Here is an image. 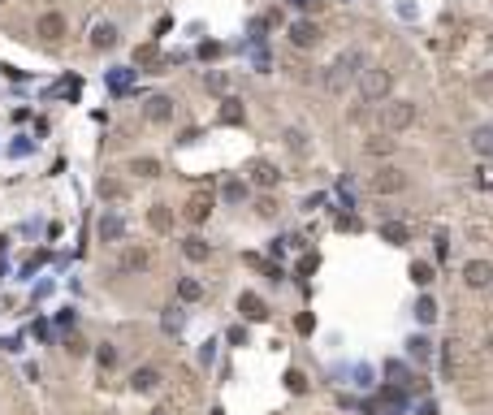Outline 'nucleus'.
I'll list each match as a JSON object with an SVG mask.
<instances>
[{"instance_id": "17", "label": "nucleus", "mask_w": 493, "mask_h": 415, "mask_svg": "<svg viewBox=\"0 0 493 415\" xmlns=\"http://www.w3.org/2000/svg\"><path fill=\"white\" fill-rule=\"evenodd\" d=\"M147 225H152L156 234H164V230L173 225V212H169L164 203H152V208H147Z\"/></svg>"}, {"instance_id": "39", "label": "nucleus", "mask_w": 493, "mask_h": 415, "mask_svg": "<svg viewBox=\"0 0 493 415\" xmlns=\"http://www.w3.org/2000/svg\"><path fill=\"white\" fill-rule=\"evenodd\" d=\"M229 342L242 346V342H246V329H242V325H234V329H229Z\"/></svg>"}, {"instance_id": "27", "label": "nucleus", "mask_w": 493, "mask_h": 415, "mask_svg": "<svg viewBox=\"0 0 493 415\" xmlns=\"http://www.w3.org/2000/svg\"><path fill=\"white\" fill-rule=\"evenodd\" d=\"M221 195H225V203H242L246 199V182H225Z\"/></svg>"}, {"instance_id": "6", "label": "nucleus", "mask_w": 493, "mask_h": 415, "mask_svg": "<svg viewBox=\"0 0 493 415\" xmlns=\"http://www.w3.org/2000/svg\"><path fill=\"white\" fill-rule=\"evenodd\" d=\"M463 281L472 285V290H485V285H493V264L489 260H467L463 264Z\"/></svg>"}, {"instance_id": "41", "label": "nucleus", "mask_w": 493, "mask_h": 415, "mask_svg": "<svg viewBox=\"0 0 493 415\" xmlns=\"http://www.w3.org/2000/svg\"><path fill=\"white\" fill-rule=\"evenodd\" d=\"M260 216H277V203L273 199H260Z\"/></svg>"}, {"instance_id": "42", "label": "nucleus", "mask_w": 493, "mask_h": 415, "mask_svg": "<svg viewBox=\"0 0 493 415\" xmlns=\"http://www.w3.org/2000/svg\"><path fill=\"white\" fill-rule=\"evenodd\" d=\"M294 5H299L303 13H316V9H320V0H294Z\"/></svg>"}, {"instance_id": "36", "label": "nucleus", "mask_w": 493, "mask_h": 415, "mask_svg": "<svg viewBox=\"0 0 493 415\" xmlns=\"http://www.w3.org/2000/svg\"><path fill=\"white\" fill-rule=\"evenodd\" d=\"M407 346H411V359H424V355H429V342H424V338H411Z\"/></svg>"}, {"instance_id": "28", "label": "nucleus", "mask_w": 493, "mask_h": 415, "mask_svg": "<svg viewBox=\"0 0 493 415\" xmlns=\"http://www.w3.org/2000/svg\"><path fill=\"white\" fill-rule=\"evenodd\" d=\"M286 389H290V394H307V376H303L299 368H290V372H286Z\"/></svg>"}, {"instance_id": "40", "label": "nucleus", "mask_w": 493, "mask_h": 415, "mask_svg": "<svg viewBox=\"0 0 493 415\" xmlns=\"http://www.w3.org/2000/svg\"><path fill=\"white\" fill-rule=\"evenodd\" d=\"M316 264H320V260H316V255H303V264H299V273H316Z\"/></svg>"}, {"instance_id": "45", "label": "nucleus", "mask_w": 493, "mask_h": 415, "mask_svg": "<svg viewBox=\"0 0 493 415\" xmlns=\"http://www.w3.org/2000/svg\"><path fill=\"white\" fill-rule=\"evenodd\" d=\"M212 415H225V411H212Z\"/></svg>"}, {"instance_id": "37", "label": "nucleus", "mask_w": 493, "mask_h": 415, "mask_svg": "<svg viewBox=\"0 0 493 415\" xmlns=\"http://www.w3.org/2000/svg\"><path fill=\"white\" fill-rule=\"evenodd\" d=\"M57 95H70V100H74V95H78V78H65V83L57 87Z\"/></svg>"}, {"instance_id": "15", "label": "nucleus", "mask_w": 493, "mask_h": 415, "mask_svg": "<svg viewBox=\"0 0 493 415\" xmlns=\"http://www.w3.org/2000/svg\"><path fill=\"white\" fill-rule=\"evenodd\" d=\"M182 255H186V260H191V264H204V260H208V255H212V247L204 243V238H200V234H191V238H186V243H182Z\"/></svg>"}, {"instance_id": "8", "label": "nucleus", "mask_w": 493, "mask_h": 415, "mask_svg": "<svg viewBox=\"0 0 493 415\" xmlns=\"http://www.w3.org/2000/svg\"><path fill=\"white\" fill-rule=\"evenodd\" d=\"M238 312H242V321H269V307H264V298L251 294V290H242L238 294Z\"/></svg>"}, {"instance_id": "23", "label": "nucleus", "mask_w": 493, "mask_h": 415, "mask_svg": "<svg viewBox=\"0 0 493 415\" xmlns=\"http://www.w3.org/2000/svg\"><path fill=\"white\" fill-rule=\"evenodd\" d=\"M364 152H368V156H389V152H394V139H389V134H376V139L364 143Z\"/></svg>"}, {"instance_id": "20", "label": "nucleus", "mask_w": 493, "mask_h": 415, "mask_svg": "<svg viewBox=\"0 0 493 415\" xmlns=\"http://www.w3.org/2000/svg\"><path fill=\"white\" fill-rule=\"evenodd\" d=\"M208 216H212V199H191L186 203V221H191V225H204Z\"/></svg>"}, {"instance_id": "1", "label": "nucleus", "mask_w": 493, "mask_h": 415, "mask_svg": "<svg viewBox=\"0 0 493 415\" xmlns=\"http://www.w3.org/2000/svg\"><path fill=\"white\" fill-rule=\"evenodd\" d=\"M359 70H364V52H359V48H347V52H342V57L334 61V65H329V74H325V87H329V91H342V87H351Z\"/></svg>"}, {"instance_id": "30", "label": "nucleus", "mask_w": 493, "mask_h": 415, "mask_svg": "<svg viewBox=\"0 0 493 415\" xmlns=\"http://www.w3.org/2000/svg\"><path fill=\"white\" fill-rule=\"evenodd\" d=\"M208 91H217V95L229 91V74H221V70H217V74H208Z\"/></svg>"}, {"instance_id": "12", "label": "nucleus", "mask_w": 493, "mask_h": 415, "mask_svg": "<svg viewBox=\"0 0 493 415\" xmlns=\"http://www.w3.org/2000/svg\"><path fill=\"white\" fill-rule=\"evenodd\" d=\"M156 385H160L156 368H135V376H130V389H135V394H152Z\"/></svg>"}, {"instance_id": "14", "label": "nucleus", "mask_w": 493, "mask_h": 415, "mask_svg": "<svg viewBox=\"0 0 493 415\" xmlns=\"http://www.w3.org/2000/svg\"><path fill=\"white\" fill-rule=\"evenodd\" d=\"M100 238H104V243H117V238H126V221H122L117 212L100 216Z\"/></svg>"}, {"instance_id": "25", "label": "nucleus", "mask_w": 493, "mask_h": 415, "mask_svg": "<svg viewBox=\"0 0 493 415\" xmlns=\"http://www.w3.org/2000/svg\"><path fill=\"white\" fill-rule=\"evenodd\" d=\"M411 281H416V285H429V281H433V264H429V260H416V264H411Z\"/></svg>"}, {"instance_id": "31", "label": "nucleus", "mask_w": 493, "mask_h": 415, "mask_svg": "<svg viewBox=\"0 0 493 415\" xmlns=\"http://www.w3.org/2000/svg\"><path fill=\"white\" fill-rule=\"evenodd\" d=\"M100 195H104V199H122L126 190H122V182H108V178H104V182H100Z\"/></svg>"}, {"instance_id": "3", "label": "nucleus", "mask_w": 493, "mask_h": 415, "mask_svg": "<svg viewBox=\"0 0 493 415\" xmlns=\"http://www.w3.org/2000/svg\"><path fill=\"white\" fill-rule=\"evenodd\" d=\"M411 121H416V104H411V100H398V104H385L381 108V125H385L389 134L394 130H407Z\"/></svg>"}, {"instance_id": "38", "label": "nucleus", "mask_w": 493, "mask_h": 415, "mask_svg": "<svg viewBox=\"0 0 493 415\" xmlns=\"http://www.w3.org/2000/svg\"><path fill=\"white\" fill-rule=\"evenodd\" d=\"M200 57H204V61H212V57H221V43H204V48H200Z\"/></svg>"}, {"instance_id": "29", "label": "nucleus", "mask_w": 493, "mask_h": 415, "mask_svg": "<svg viewBox=\"0 0 493 415\" xmlns=\"http://www.w3.org/2000/svg\"><path fill=\"white\" fill-rule=\"evenodd\" d=\"M95 359H100V368H113V363H117V346H100V350H95Z\"/></svg>"}, {"instance_id": "4", "label": "nucleus", "mask_w": 493, "mask_h": 415, "mask_svg": "<svg viewBox=\"0 0 493 415\" xmlns=\"http://www.w3.org/2000/svg\"><path fill=\"white\" fill-rule=\"evenodd\" d=\"M368 186L376 190V195H398V190H407V173H398V169H376Z\"/></svg>"}, {"instance_id": "10", "label": "nucleus", "mask_w": 493, "mask_h": 415, "mask_svg": "<svg viewBox=\"0 0 493 415\" xmlns=\"http://www.w3.org/2000/svg\"><path fill=\"white\" fill-rule=\"evenodd\" d=\"M467 143H472V152L481 156V161H489V156H493V125H472Z\"/></svg>"}, {"instance_id": "18", "label": "nucleus", "mask_w": 493, "mask_h": 415, "mask_svg": "<svg viewBox=\"0 0 493 415\" xmlns=\"http://www.w3.org/2000/svg\"><path fill=\"white\" fill-rule=\"evenodd\" d=\"M113 43H117V26H113V22H100V26L91 30V48H100V52H104V48H113Z\"/></svg>"}, {"instance_id": "16", "label": "nucleus", "mask_w": 493, "mask_h": 415, "mask_svg": "<svg viewBox=\"0 0 493 415\" xmlns=\"http://www.w3.org/2000/svg\"><path fill=\"white\" fill-rule=\"evenodd\" d=\"M217 121H221V125H242V121H246L242 100H225V104H221V113H217Z\"/></svg>"}, {"instance_id": "26", "label": "nucleus", "mask_w": 493, "mask_h": 415, "mask_svg": "<svg viewBox=\"0 0 493 415\" xmlns=\"http://www.w3.org/2000/svg\"><path fill=\"white\" fill-rule=\"evenodd\" d=\"M472 91L481 95V100H493V70H485L481 78H476V83H472Z\"/></svg>"}, {"instance_id": "34", "label": "nucleus", "mask_w": 493, "mask_h": 415, "mask_svg": "<svg viewBox=\"0 0 493 415\" xmlns=\"http://www.w3.org/2000/svg\"><path fill=\"white\" fill-rule=\"evenodd\" d=\"M164 329H169V333H177V329H182V312H177V307H169V312H164Z\"/></svg>"}, {"instance_id": "9", "label": "nucleus", "mask_w": 493, "mask_h": 415, "mask_svg": "<svg viewBox=\"0 0 493 415\" xmlns=\"http://www.w3.org/2000/svg\"><path fill=\"white\" fill-rule=\"evenodd\" d=\"M147 264H152V255H147L143 247H126L122 260H117V273H143Z\"/></svg>"}, {"instance_id": "32", "label": "nucleus", "mask_w": 493, "mask_h": 415, "mask_svg": "<svg viewBox=\"0 0 493 415\" xmlns=\"http://www.w3.org/2000/svg\"><path fill=\"white\" fill-rule=\"evenodd\" d=\"M286 143H290V152H303L307 148V134L303 130H286Z\"/></svg>"}, {"instance_id": "21", "label": "nucleus", "mask_w": 493, "mask_h": 415, "mask_svg": "<svg viewBox=\"0 0 493 415\" xmlns=\"http://www.w3.org/2000/svg\"><path fill=\"white\" fill-rule=\"evenodd\" d=\"M130 173H135V178H156L160 161H152V156H135V161H130Z\"/></svg>"}, {"instance_id": "46", "label": "nucleus", "mask_w": 493, "mask_h": 415, "mask_svg": "<svg viewBox=\"0 0 493 415\" xmlns=\"http://www.w3.org/2000/svg\"><path fill=\"white\" fill-rule=\"evenodd\" d=\"M0 5H5V0H0Z\"/></svg>"}, {"instance_id": "43", "label": "nucleus", "mask_w": 493, "mask_h": 415, "mask_svg": "<svg viewBox=\"0 0 493 415\" xmlns=\"http://www.w3.org/2000/svg\"><path fill=\"white\" fill-rule=\"evenodd\" d=\"M416 415H441V411H437V403H420V411H416Z\"/></svg>"}, {"instance_id": "2", "label": "nucleus", "mask_w": 493, "mask_h": 415, "mask_svg": "<svg viewBox=\"0 0 493 415\" xmlns=\"http://www.w3.org/2000/svg\"><path fill=\"white\" fill-rule=\"evenodd\" d=\"M355 87H359V95H364V104L385 100L389 87H394V74H389V70H359V74H355Z\"/></svg>"}, {"instance_id": "24", "label": "nucleus", "mask_w": 493, "mask_h": 415, "mask_svg": "<svg viewBox=\"0 0 493 415\" xmlns=\"http://www.w3.org/2000/svg\"><path fill=\"white\" fill-rule=\"evenodd\" d=\"M381 238H385V243H398V247H403L411 234H407V225H394V221H385V225H381Z\"/></svg>"}, {"instance_id": "35", "label": "nucleus", "mask_w": 493, "mask_h": 415, "mask_svg": "<svg viewBox=\"0 0 493 415\" xmlns=\"http://www.w3.org/2000/svg\"><path fill=\"white\" fill-rule=\"evenodd\" d=\"M130 78H135V74H130V70H117V74L108 78V83H113V91H126V87H130Z\"/></svg>"}, {"instance_id": "22", "label": "nucleus", "mask_w": 493, "mask_h": 415, "mask_svg": "<svg viewBox=\"0 0 493 415\" xmlns=\"http://www.w3.org/2000/svg\"><path fill=\"white\" fill-rule=\"evenodd\" d=\"M177 298H182V303H200L204 298V285L195 281V277H182V281H177Z\"/></svg>"}, {"instance_id": "5", "label": "nucleus", "mask_w": 493, "mask_h": 415, "mask_svg": "<svg viewBox=\"0 0 493 415\" xmlns=\"http://www.w3.org/2000/svg\"><path fill=\"white\" fill-rule=\"evenodd\" d=\"M286 35H290L294 48H316V43H320V26L311 22V18H299V22H290Z\"/></svg>"}, {"instance_id": "13", "label": "nucleus", "mask_w": 493, "mask_h": 415, "mask_svg": "<svg viewBox=\"0 0 493 415\" xmlns=\"http://www.w3.org/2000/svg\"><path fill=\"white\" fill-rule=\"evenodd\" d=\"M251 182H255V186H264V190H273L277 182H282V173H277V165L260 161V165H251Z\"/></svg>"}, {"instance_id": "44", "label": "nucleus", "mask_w": 493, "mask_h": 415, "mask_svg": "<svg viewBox=\"0 0 493 415\" xmlns=\"http://www.w3.org/2000/svg\"><path fill=\"white\" fill-rule=\"evenodd\" d=\"M489 355H493V333H489Z\"/></svg>"}, {"instance_id": "7", "label": "nucleus", "mask_w": 493, "mask_h": 415, "mask_svg": "<svg viewBox=\"0 0 493 415\" xmlns=\"http://www.w3.org/2000/svg\"><path fill=\"white\" fill-rule=\"evenodd\" d=\"M143 117L152 121V125H164V121H173V100H169V95H152V100L143 104Z\"/></svg>"}, {"instance_id": "33", "label": "nucleus", "mask_w": 493, "mask_h": 415, "mask_svg": "<svg viewBox=\"0 0 493 415\" xmlns=\"http://www.w3.org/2000/svg\"><path fill=\"white\" fill-rule=\"evenodd\" d=\"M135 61H139V65H152V61H156V43H143L135 52Z\"/></svg>"}, {"instance_id": "11", "label": "nucleus", "mask_w": 493, "mask_h": 415, "mask_svg": "<svg viewBox=\"0 0 493 415\" xmlns=\"http://www.w3.org/2000/svg\"><path fill=\"white\" fill-rule=\"evenodd\" d=\"M35 35L48 39V43H57V39L65 35V18H61V13H44V18L35 22Z\"/></svg>"}, {"instance_id": "19", "label": "nucleus", "mask_w": 493, "mask_h": 415, "mask_svg": "<svg viewBox=\"0 0 493 415\" xmlns=\"http://www.w3.org/2000/svg\"><path fill=\"white\" fill-rule=\"evenodd\" d=\"M416 321H420V325H433V321H437V298H433V294H420V298H416Z\"/></svg>"}]
</instances>
